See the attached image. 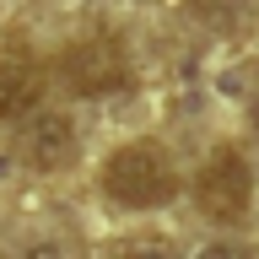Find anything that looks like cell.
Returning a JSON list of instances; mask_svg holds the SVG:
<instances>
[{
  "instance_id": "cell-6",
  "label": "cell",
  "mask_w": 259,
  "mask_h": 259,
  "mask_svg": "<svg viewBox=\"0 0 259 259\" xmlns=\"http://www.w3.org/2000/svg\"><path fill=\"white\" fill-rule=\"evenodd\" d=\"M22 259H81V254H76L65 238H38V243H27V248H22Z\"/></svg>"
},
{
  "instance_id": "cell-1",
  "label": "cell",
  "mask_w": 259,
  "mask_h": 259,
  "mask_svg": "<svg viewBox=\"0 0 259 259\" xmlns=\"http://www.w3.org/2000/svg\"><path fill=\"white\" fill-rule=\"evenodd\" d=\"M103 194L124 210H151V205H167L178 194V173H173V157L151 141H130L119 146L108 162H103Z\"/></svg>"
},
{
  "instance_id": "cell-2",
  "label": "cell",
  "mask_w": 259,
  "mask_h": 259,
  "mask_svg": "<svg viewBox=\"0 0 259 259\" xmlns=\"http://www.w3.org/2000/svg\"><path fill=\"white\" fill-rule=\"evenodd\" d=\"M60 76L76 97H108L130 87V49L113 32H92L60 54Z\"/></svg>"
},
{
  "instance_id": "cell-8",
  "label": "cell",
  "mask_w": 259,
  "mask_h": 259,
  "mask_svg": "<svg viewBox=\"0 0 259 259\" xmlns=\"http://www.w3.org/2000/svg\"><path fill=\"white\" fill-rule=\"evenodd\" d=\"M124 259H173V254H167V248H157V243H141V248H130Z\"/></svg>"
},
{
  "instance_id": "cell-7",
  "label": "cell",
  "mask_w": 259,
  "mask_h": 259,
  "mask_svg": "<svg viewBox=\"0 0 259 259\" xmlns=\"http://www.w3.org/2000/svg\"><path fill=\"white\" fill-rule=\"evenodd\" d=\"M194 259H243V254L232 248V243H205V248H200Z\"/></svg>"
},
{
  "instance_id": "cell-5",
  "label": "cell",
  "mask_w": 259,
  "mask_h": 259,
  "mask_svg": "<svg viewBox=\"0 0 259 259\" xmlns=\"http://www.w3.org/2000/svg\"><path fill=\"white\" fill-rule=\"evenodd\" d=\"M38 92H44L38 60H32L22 44L0 38V119H22V113H32V108H38Z\"/></svg>"
},
{
  "instance_id": "cell-4",
  "label": "cell",
  "mask_w": 259,
  "mask_h": 259,
  "mask_svg": "<svg viewBox=\"0 0 259 259\" xmlns=\"http://www.w3.org/2000/svg\"><path fill=\"white\" fill-rule=\"evenodd\" d=\"M16 151L38 173H60L65 162L76 157V124H70V113H38V119H27Z\"/></svg>"
},
{
  "instance_id": "cell-3",
  "label": "cell",
  "mask_w": 259,
  "mask_h": 259,
  "mask_svg": "<svg viewBox=\"0 0 259 259\" xmlns=\"http://www.w3.org/2000/svg\"><path fill=\"white\" fill-rule=\"evenodd\" d=\"M194 200L205 210L210 222H243L248 205H254V173H248V162H243L238 146H222V151H210L200 178H194Z\"/></svg>"
}]
</instances>
